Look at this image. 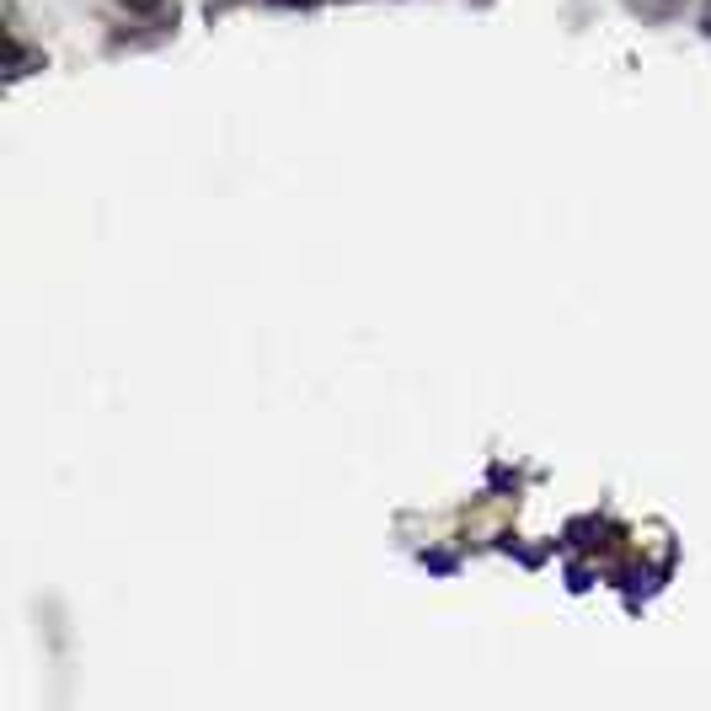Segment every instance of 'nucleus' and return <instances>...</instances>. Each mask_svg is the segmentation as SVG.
I'll return each instance as SVG.
<instances>
[{"mask_svg": "<svg viewBox=\"0 0 711 711\" xmlns=\"http://www.w3.org/2000/svg\"><path fill=\"white\" fill-rule=\"evenodd\" d=\"M123 6H134V11H156L161 0H123Z\"/></svg>", "mask_w": 711, "mask_h": 711, "instance_id": "obj_1", "label": "nucleus"}]
</instances>
